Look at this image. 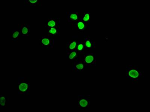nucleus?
Masks as SVG:
<instances>
[{
	"instance_id": "f257e3e1",
	"label": "nucleus",
	"mask_w": 150,
	"mask_h": 112,
	"mask_svg": "<svg viewBox=\"0 0 150 112\" xmlns=\"http://www.w3.org/2000/svg\"><path fill=\"white\" fill-rule=\"evenodd\" d=\"M30 83L26 77H20L18 80V94L21 95H30Z\"/></svg>"
},
{
	"instance_id": "f03ea898",
	"label": "nucleus",
	"mask_w": 150,
	"mask_h": 112,
	"mask_svg": "<svg viewBox=\"0 0 150 112\" xmlns=\"http://www.w3.org/2000/svg\"><path fill=\"white\" fill-rule=\"evenodd\" d=\"M126 73L127 78L134 82L138 81L143 75L142 73L137 66L129 65L127 66Z\"/></svg>"
},
{
	"instance_id": "7ed1b4c3",
	"label": "nucleus",
	"mask_w": 150,
	"mask_h": 112,
	"mask_svg": "<svg viewBox=\"0 0 150 112\" xmlns=\"http://www.w3.org/2000/svg\"><path fill=\"white\" fill-rule=\"evenodd\" d=\"M78 106L82 110H87L90 107L91 96L79 95L78 96Z\"/></svg>"
},
{
	"instance_id": "20e7f679",
	"label": "nucleus",
	"mask_w": 150,
	"mask_h": 112,
	"mask_svg": "<svg viewBox=\"0 0 150 112\" xmlns=\"http://www.w3.org/2000/svg\"><path fill=\"white\" fill-rule=\"evenodd\" d=\"M40 44L44 48H53L54 45V38L49 35L43 36L40 39Z\"/></svg>"
},
{
	"instance_id": "39448f33",
	"label": "nucleus",
	"mask_w": 150,
	"mask_h": 112,
	"mask_svg": "<svg viewBox=\"0 0 150 112\" xmlns=\"http://www.w3.org/2000/svg\"><path fill=\"white\" fill-rule=\"evenodd\" d=\"M86 66H96V54L95 53H86L82 59Z\"/></svg>"
},
{
	"instance_id": "423d86ee",
	"label": "nucleus",
	"mask_w": 150,
	"mask_h": 112,
	"mask_svg": "<svg viewBox=\"0 0 150 112\" xmlns=\"http://www.w3.org/2000/svg\"><path fill=\"white\" fill-rule=\"evenodd\" d=\"M73 27L75 30L79 31H84V30H88L90 27L89 24L84 23L80 19L78 21L72 24Z\"/></svg>"
},
{
	"instance_id": "0eeeda50",
	"label": "nucleus",
	"mask_w": 150,
	"mask_h": 112,
	"mask_svg": "<svg viewBox=\"0 0 150 112\" xmlns=\"http://www.w3.org/2000/svg\"><path fill=\"white\" fill-rule=\"evenodd\" d=\"M85 64L82 59L78 60L74 62L72 70L74 72H81L84 70Z\"/></svg>"
},
{
	"instance_id": "6e6552de",
	"label": "nucleus",
	"mask_w": 150,
	"mask_h": 112,
	"mask_svg": "<svg viewBox=\"0 0 150 112\" xmlns=\"http://www.w3.org/2000/svg\"><path fill=\"white\" fill-rule=\"evenodd\" d=\"M66 14L67 20L69 23H74L80 19L79 13L77 12H67Z\"/></svg>"
},
{
	"instance_id": "1a4fd4ad",
	"label": "nucleus",
	"mask_w": 150,
	"mask_h": 112,
	"mask_svg": "<svg viewBox=\"0 0 150 112\" xmlns=\"http://www.w3.org/2000/svg\"><path fill=\"white\" fill-rule=\"evenodd\" d=\"M60 24H61V20L59 19L58 18H50L46 21L45 26L48 29H49L50 28L60 26Z\"/></svg>"
},
{
	"instance_id": "9d476101",
	"label": "nucleus",
	"mask_w": 150,
	"mask_h": 112,
	"mask_svg": "<svg viewBox=\"0 0 150 112\" xmlns=\"http://www.w3.org/2000/svg\"><path fill=\"white\" fill-rule=\"evenodd\" d=\"M83 42L85 49H92L96 47V42L89 35L85 37Z\"/></svg>"
},
{
	"instance_id": "9b49d317",
	"label": "nucleus",
	"mask_w": 150,
	"mask_h": 112,
	"mask_svg": "<svg viewBox=\"0 0 150 112\" xmlns=\"http://www.w3.org/2000/svg\"><path fill=\"white\" fill-rule=\"evenodd\" d=\"M19 30L21 31V36H29L30 33V26L26 24H21L20 26Z\"/></svg>"
},
{
	"instance_id": "f8f14e48",
	"label": "nucleus",
	"mask_w": 150,
	"mask_h": 112,
	"mask_svg": "<svg viewBox=\"0 0 150 112\" xmlns=\"http://www.w3.org/2000/svg\"><path fill=\"white\" fill-rule=\"evenodd\" d=\"M61 26L49 28L48 29V33L49 35L52 36L61 35Z\"/></svg>"
},
{
	"instance_id": "ddd939ff",
	"label": "nucleus",
	"mask_w": 150,
	"mask_h": 112,
	"mask_svg": "<svg viewBox=\"0 0 150 112\" xmlns=\"http://www.w3.org/2000/svg\"><path fill=\"white\" fill-rule=\"evenodd\" d=\"M78 41L77 40H74L68 41L67 42L66 51H71L76 50V47Z\"/></svg>"
},
{
	"instance_id": "4468645a",
	"label": "nucleus",
	"mask_w": 150,
	"mask_h": 112,
	"mask_svg": "<svg viewBox=\"0 0 150 112\" xmlns=\"http://www.w3.org/2000/svg\"><path fill=\"white\" fill-rule=\"evenodd\" d=\"M66 58L67 60H73L76 59L78 53L76 50L66 52Z\"/></svg>"
},
{
	"instance_id": "2eb2a0df",
	"label": "nucleus",
	"mask_w": 150,
	"mask_h": 112,
	"mask_svg": "<svg viewBox=\"0 0 150 112\" xmlns=\"http://www.w3.org/2000/svg\"><path fill=\"white\" fill-rule=\"evenodd\" d=\"M90 13L89 12L84 13L82 17L80 18V20L82 21L85 23L90 24Z\"/></svg>"
},
{
	"instance_id": "dca6fc26",
	"label": "nucleus",
	"mask_w": 150,
	"mask_h": 112,
	"mask_svg": "<svg viewBox=\"0 0 150 112\" xmlns=\"http://www.w3.org/2000/svg\"><path fill=\"white\" fill-rule=\"evenodd\" d=\"M21 35V31L19 30H14L12 31V40L16 41L18 40L19 37Z\"/></svg>"
},
{
	"instance_id": "f3484780",
	"label": "nucleus",
	"mask_w": 150,
	"mask_h": 112,
	"mask_svg": "<svg viewBox=\"0 0 150 112\" xmlns=\"http://www.w3.org/2000/svg\"><path fill=\"white\" fill-rule=\"evenodd\" d=\"M85 49L83 41H79L78 42L76 50L78 54L83 53Z\"/></svg>"
},
{
	"instance_id": "a211bd4d",
	"label": "nucleus",
	"mask_w": 150,
	"mask_h": 112,
	"mask_svg": "<svg viewBox=\"0 0 150 112\" xmlns=\"http://www.w3.org/2000/svg\"><path fill=\"white\" fill-rule=\"evenodd\" d=\"M25 3L26 4L29 5L30 6H38L40 4L41 1L40 0L38 1H28V0H25Z\"/></svg>"
},
{
	"instance_id": "6ab92c4d",
	"label": "nucleus",
	"mask_w": 150,
	"mask_h": 112,
	"mask_svg": "<svg viewBox=\"0 0 150 112\" xmlns=\"http://www.w3.org/2000/svg\"><path fill=\"white\" fill-rule=\"evenodd\" d=\"M1 108H5L6 106L7 97L4 95H1Z\"/></svg>"
}]
</instances>
